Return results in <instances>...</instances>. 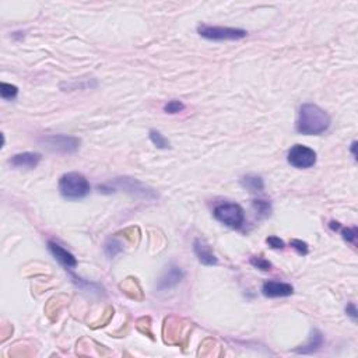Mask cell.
I'll list each match as a JSON object with an SVG mask.
<instances>
[{
  "mask_svg": "<svg viewBox=\"0 0 358 358\" xmlns=\"http://www.w3.org/2000/svg\"><path fill=\"white\" fill-rule=\"evenodd\" d=\"M330 128V116L315 104H304L300 108L297 132L305 136L325 133Z\"/></svg>",
  "mask_w": 358,
  "mask_h": 358,
  "instance_id": "cell-1",
  "label": "cell"
},
{
  "mask_svg": "<svg viewBox=\"0 0 358 358\" xmlns=\"http://www.w3.org/2000/svg\"><path fill=\"white\" fill-rule=\"evenodd\" d=\"M59 192L69 200H78L90 193V184L86 176L78 172L65 174L59 181Z\"/></svg>",
  "mask_w": 358,
  "mask_h": 358,
  "instance_id": "cell-2",
  "label": "cell"
},
{
  "mask_svg": "<svg viewBox=\"0 0 358 358\" xmlns=\"http://www.w3.org/2000/svg\"><path fill=\"white\" fill-rule=\"evenodd\" d=\"M100 192H107V190H111V192H115L116 189L123 190L126 193L132 194V196H136V197H142V199L146 200H153L158 197V194L155 193L153 189L147 188L146 185H143L142 182H138L133 178H116L113 179L111 184L103 185L98 188Z\"/></svg>",
  "mask_w": 358,
  "mask_h": 358,
  "instance_id": "cell-3",
  "label": "cell"
},
{
  "mask_svg": "<svg viewBox=\"0 0 358 358\" xmlns=\"http://www.w3.org/2000/svg\"><path fill=\"white\" fill-rule=\"evenodd\" d=\"M215 220H218L230 228L238 230L245 221V211L236 203H223L218 205L213 211Z\"/></svg>",
  "mask_w": 358,
  "mask_h": 358,
  "instance_id": "cell-4",
  "label": "cell"
},
{
  "mask_svg": "<svg viewBox=\"0 0 358 358\" xmlns=\"http://www.w3.org/2000/svg\"><path fill=\"white\" fill-rule=\"evenodd\" d=\"M197 32L200 35L210 39V41H238L245 38L246 32L245 30L241 28H230V27H213V26H202L197 27Z\"/></svg>",
  "mask_w": 358,
  "mask_h": 358,
  "instance_id": "cell-5",
  "label": "cell"
},
{
  "mask_svg": "<svg viewBox=\"0 0 358 358\" xmlns=\"http://www.w3.org/2000/svg\"><path fill=\"white\" fill-rule=\"evenodd\" d=\"M41 143L49 151L72 154L76 153L78 147H80V138L66 136V134H52V136H46V137L41 138Z\"/></svg>",
  "mask_w": 358,
  "mask_h": 358,
  "instance_id": "cell-6",
  "label": "cell"
},
{
  "mask_svg": "<svg viewBox=\"0 0 358 358\" xmlns=\"http://www.w3.org/2000/svg\"><path fill=\"white\" fill-rule=\"evenodd\" d=\"M287 160L294 168L307 169L316 164V153L307 146L295 144L288 151Z\"/></svg>",
  "mask_w": 358,
  "mask_h": 358,
  "instance_id": "cell-7",
  "label": "cell"
},
{
  "mask_svg": "<svg viewBox=\"0 0 358 358\" xmlns=\"http://www.w3.org/2000/svg\"><path fill=\"white\" fill-rule=\"evenodd\" d=\"M185 277V273L182 271V269H179L178 266H169L167 269L164 274L161 276V279L157 283V290L158 291H165V290H169L172 287L178 286L179 283L182 282V279Z\"/></svg>",
  "mask_w": 358,
  "mask_h": 358,
  "instance_id": "cell-8",
  "label": "cell"
},
{
  "mask_svg": "<svg viewBox=\"0 0 358 358\" xmlns=\"http://www.w3.org/2000/svg\"><path fill=\"white\" fill-rule=\"evenodd\" d=\"M48 248H49V251H51V253L53 255V257L61 263L62 266H65L66 269H69V270H70V269H74V267L77 266L76 257H74L70 252L67 251V249H65L63 246L56 244L55 241H49V242H48Z\"/></svg>",
  "mask_w": 358,
  "mask_h": 358,
  "instance_id": "cell-9",
  "label": "cell"
},
{
  "mask_svg": "<svg viewBox=\"0 0 358 358\" xmlns=\"http://www.w3.org/2000/svg\"><path fill=\"white\" fill-rule=\"evenodd\" d=\"M263 295L267 298H279V297H290L294 292L291 284L280 282H266L262 287Z\"/></svg>",
  "mask_w": 358,
  "mask_h": 358,
  "instance_id": "cell-10",
  "label": "cell"
},
{
  "mask_svg": "<svg viewBox=\"0 0 358 358\" xmlns=\"http://www.w3.org/2000/svg\"><path fill=\"white\" fill-rule=\"evenodd\" d=\"M193 251L194 255L197 256L200 263H203L206 266H213V265H217V257L211 251L210 245L206 242L205 240L202 238H196L193 242Z\"/></svg>",
  "mask_w": 358,
  "mask_h": 358,
  "instance_id": "cell-11",
  "label": "cell"
},
{
  "mask_svg": "<svg viewBox=\"0 0 358 358\" xmlns=\"http://www.w3.org/2000/svg\"><path fill=\"white\" fill-rule=\"evenodd\" d=\"M41 154L38 153H21L13 155L10 160V165L14 168L32 169L41 163Z\"/></svg>",
  "mask_w": 358,
  "mask_h": 358,
  "instance_id": "cell-12",
  "label": "cell"
},
{
  "mask_svg": "<svg viewBox=\"0 0 358 358\" xmlns=\"http://www.w3.org/2000/svg\"><path fill=\"white\" fill-rule=\"evenodd\" d=\"M241 185L245 188V189L251 190L253 193H257V192H263L265 189V182L261 176L257 175H246L244 178L241 179Z\"/></svg>",
  "mask_w": 358,
  "mask_h": 358,
  "instance_id": "cell-13",
  "label": "cell"
},
{
  "mask_svg": "<svg viewBox=\"0 0 358 358\" xmlns=\"http://www.w3.org/2000/svg\"><path fill=\"white\" fill-rule=\"evenodd\" d=\"M322 344H323L322 333L317 332V330H313L312 334H311V337H309V340H308V343L301 346V348H298L297 351L302 354L313 353V351H316L317 348L321 347Z\"/></svg>",
  "mask_w": 358,
  "mask_h": 358,
  "instance_id": "cell-14",
  "label": "cell"
},
{
  "mask_svg": "<svg viewBox=\"0 0 358 358\" xmlns=\"http://www.w3.org/2000/svg\"><path fill=\"white\" fill-rule=\"evenodd\" d=\"M122 249H123L122 244H121L118 240H115V238H109V240H107L105 245H104V252H105V255H107L109 259H112V257H115L118 253H121Z\"/></svg>",
  "mask_w": 358,
  "mask_h": 358,
  "instance_id": "cell-15",
  "label": "cell"
},
{
  "mask_svg": "<svg viewBox=\"0 0 358 358\" xmlns=\"http://www.w3.org/2000/svg\"><path fill=\"white\" fill-rule=\"evenodd\" d=\"M150 140L158 149H169V142L160 133L158 130H150Z\"/></svg>",
  "mask_w": 358,
  "mask_h": 358,
  "instance_id": "cell-16",
  "label": "cell"
},
{
  "mask_svg": "<svg viewBox=\"0 0 358 358\" xmlns=\"http://www.w3.org/2000/svg\"><path fill=\"white\" fill-rule=\"evenodd\" d=\"M252 206L253 209L259 213L261 217H269L271 213V205L266 200H253L252 202Z\"/></svg>",
  "mask_w": 358,
  "mask_h": 358,
  "instance_id": "cell-17",
  "label": "cell"
},
{
  "mask_svg": "<svg viewBox=\"0 0 358 358\" xmlns=\"http://www.w3.org/2000/svg\"><path fill=\"white\" fill-rule=\"evenodd\" d=\"M18 94V88L13 86V84H7V83H2L0 84V95L5 100H14Z\"/></svg>",
  "mask_w": 358,
  "mask_h": 358,
  "instance_id": "cell-18",
  "label": "cell"
},
{
  "mask_svg": "<svg viewBox=\"0 0 358 358\" xmlns=\"http://www.w3.org/2000/svg\"><path fill=\"white\" fill-rule=\"evenodd\" d=\"M251 265L253 267H256V269L263 271H269L271 269V263L267 259H265L263 256H252Z\"/></svg>",
  "mask_w": 358,
  "mask_h": 358,
  "instance_id": "cell-19",
  "label": "cell"
},
{
  "mask_svg": "<svg viewBox=\"0 0 358 358\" xmlns=\"http://www.w3.org/2000/svg\"><path fill=\"white\" fill-rule=\"evenodd\" d=\"M185 109V105L181 101H178V100H172V101H169L168 104H165L164 107V111L167 113H179L181 111H184Z\"/></svg>",
  "mask_w": 358,
  "mask_h": 358,
  "instance_id": "cell-20",
  "label": "cell"
},
{
  "mask_svg": "<svg viewBox=\"0 0 358 358\" xmlns=\"http://www.w3.org/2000/svg\"><path fill=\"white\" fill-rule=\"evenodd\" d=\"M290 245H291L292 248L300 253V255H307L308 251H309V249H308L307 242H304V241L301 240H291Z\"/></svg>",
  "mask_w": 358,
  "mask_h": 358,
  "instance_id": "cell-21",
  "label": "cell"
},
{
  "mask_svg": "<svg viewBox=\"0 0 358 358\" xmlns=\"http://www.w3.org/2000/svg\"><path fill=\"white\" fill-rule=\"evenodd\" d=\"M342 235H343L344 241L351 242V244H355V240H357V228H355V227H353V228H343V230H342Z\"/></svg>",
  "mask_w": 358,
  "mask_h": 358,
  "instance_id": "cell-22",
  "label": "cell"
},
{
  "mask_svg": "<svg viewBox=\"0 0 358 358\" xmlns=\"http://www.w3.org/2000/svg\"><path fill=\"white\" fill-rule=\"evenodd\" d=\"M266 242L269 244L270 248H273V249H283V248L286 246L284 241L280 240L279 236H269V238L266 240Z\"/></svg>",
  "mask_w": 358,
  "mask_h": 358,
  "instance_id": "cell-23",
  "label": "cell"
},
{
  "mask_svg": "<svg viewBox=\"0 0 358 358\" xmlns=\"http://www.w3.org/2000/svg\"><path fill=\"white\" fill-rule=\"evenodd\" d=\"M346 313H347L348 316L353 319L354 322L357 321V308H355V305H354V304H348L347 307H346Z\"/></svg>",
  "mask_w": 358,
  "mask_h": 358,
  "instance_id": "cell-24",
  "label": "cell"
},
{
  "mask_svg": "<svg viewBox=\"0 0 358 358\" xmlns=\"http://www.w3.org/2000/svg\"><path fill=\"white\" fill-rule=\"evenodd\" d=\"M329 227H330L333 231H339L340 230V223H337V221H330Z\"/></svg>",
  "mask_w": 358,
  "mask_h": 358,
  "instance_id": "cell-25",
  "label": "cell"
},
{
  "mask_svg": "<svg viewBox=\"0 0 358 358\" xmlns=\"http://www.w3.org/2000/svg\"><path fill=\"white\" fill-rule=\"evenodd\" d=\"M355 147H357V142H353V144H351V153H353L354 160L357 158V153H355Z\"/></svg>",
  "mask_w": 358,
  "mask_h": 358,
  "instance_id": "cell-26",
  "label": "cell"
}]
</instances>
